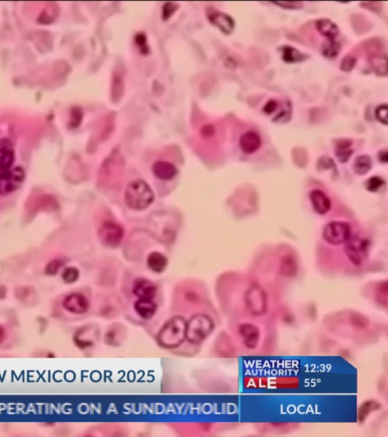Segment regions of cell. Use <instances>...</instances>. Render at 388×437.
Listing matches in <instances>:
<instances>
[{"mask_svg": "<svg viewBox=\"0 0 388 437\" xmlns=\"http://www.w3.org/2000/svg\"><path fill=\"white\" fill-rule=\"evenodd\" d=\"M154 200V194L145 181H132L125 191V200L130 209L143 211L148 208Z\"/></svg>", "mask_w": 388, "mask_h": 437, "instance_id": "1", "label": "cell"}, {"mask_svg": "<svg viewBox=\"0 0 388 437\" xmlns=\"http://www.w3.org/2000/svg\"><path fill=\"white\" fill-rule=\"evenodd\" d=\"M187 322L183 317H172L161 329L158 342L162 347L173 349L180 346L186 339Z\"/></svg>", "mask_w": 388, "mask_h": 437, "instance_id": "2", "label": "cell"}, {"mask_svg": "<svg viewBox=\"0 0 388 437\" xmlns=\"http://www.w3.org/2000/svg\"><path fill=\"white\" fill-rule=\"evenodd\" d=\"M214 323L205 314H196L187 323L186 339L193 344L202 343L213 330Z\"/></svg>", "mask_w": 388, "mask_h": 437, "instance_id": "3", "label": "cell"}, {"mask_svg": "<svg viewBox=\"0 0 388 437\" xmlns=\"http://www.w3.org/2000/svg\"><path fill=\"white\" fill-rule=\"evenodd\" d=\"M369 242L366 239L357 234H351L345 242L344 251L351 263L360 266L368 255Z\"/></svg>", "mask_w": 388, "mask_h": 437, "instance_id": "4", "label": "cell"}, {"mask_svg": "<svg viewBox=\"0 0 388 437\" xmlns=\"http://www.w3.org/2000/svg\"><path fill=\"white\" fill-rule=\"evenodd\" d=\"M245 305L250 314L256 317L263 315L268 310L266 292L259 286L248 289L245 294Z\"/></svg>", "mask_w": 388, "mask_h": 437, "instance_id": "5", "label": "cell"}, {"mask_svg": "<svg viewBox=\"0 0 388 437\" xmlns=\"http://www.w3.org/2000/svg\"><path fill=\"white\" fill-rule=\"evenodd\" d=\"M352 234L351 226L348 222L332 221L328 222L323 230V238L328 243L338 245L345 243Z\"/></svg>", "mask_w": 388, "mask_h": 437, "instance_id": "6", "label": "cell"}, {"mask_svg": "<svg viewBox=\"0 0 388 437\" xmlns=\"http://www.w3.org/2000/svg\"><path fill=\"white\" fill-rule=\"evenodd\" d=\"M24 172L21 167L0 173V194L6 195L18 189L24 180Z\"/></svg>", "mask_w": 388, "mask_h": 437, "instance_id": "7", "label": "cell"}, {"mask_svg": "<svg viewBox=\"0 0 388 437\" xmlns=\"http://www.w3.org/2000/svg\"><path fill=\"white\" fill-rule=\"evenodd\" d=\"M99 241L109 248H117L124 237V229L120 225L113 222L102 224L98 231Z\"/></svg>", "mask_w": 388, "mask_h": 437, "instance_id": "8", "label": "cell"}, {"mask_svg": "<svg viewBox=\"0 0 388 437\" xmlns=\"http://www.w3.org/2000/svg\"><path fill=\"white\" fill-rule=\"evenodd\" d=\"M238 331L246 349L252 350L259 346L261 333L258 326L251 323H242L239 326Z\"/></svg>", "mask_w": 388, "mask_h": 437, "instance_id": "9", "label": "cell"}, {"mask_svg": "<svg viewBox=\"0 0 388 437\" xmlns=\"http://www.w3.org/2000/svg\"><path fill=\"white\" fill-rule=\"evenodd\" d=\"M66 311L75 314H83L90 308L87 297L79 293H72L64 299L62 303Z\"/></svg>", "mask_w": 388, "mask_h": 437, "instance_id": "10", "label": "cell"}, {"mask_svg": "<svg viewBox=\"0 0 388 437\" xmlns=\"http://www.w3.org/2000/svg\"><path fill=\"white\" fill-rule=\"evenodd\" d=\"M133 293L139 299L153 300L156 297L157 289L154 283L150 280L139 278L133 282Z\"/></svg>", "mask_w": 388, "mask_h": 437, "instance_id": "11", "label": "cell"}, {"mask_svg": "<svg viewBox=\"0 0 388 437\" xmlns=\"http://www.w3.org/2000/svg\"><path fill=\"white\" fill-rule=\"evenodd\" d=\"M311 203L315 213L320 215H325L329 212L331 203L329 197L321 190H312L309 194Z\"/></svg>", "mask_w": 388, "mask_h": 437, "instance_id": "12", "label": "cell"}, {"mask_svg": "<svg viewBox=\"0 0 388 437\" xmlns=\"http://www.w3.org/2000/svg\"><path fill=\"white\" fill-rule=\"evenodd\" d=\"M262 145V139L258 133L249 131L242 135L240 139V147L246 154H252L259 150Z\"/></svg>", "mask_w": 388, "mask_h": 437, "instance_id": "13", "label": "cell"}, {"mask_svg": "<svg viewBox=\"0 0 388 437\" xmlns=\"http://www.w3.org/2000/svg\"><path fill=\"white\" fill-rule=\"evenodd\" d=\"M208 19L214 25L217 26L225 35L232 33L234 28V21L231 17L222 12H210Z\"/></svg>", "mask_w": 388, "mask_h": 437, "instance_id": "14", "label": "cell"}, {"mask_svg": "<svg viewBox=\"0 0 388 437\" xmlns=\"http://www.w3.org/2000/svg\"><path fill=\"white\" fill-rule=\"evenodd\" d=\"M153 174L161 180L168 181L174 179L178 170L174 164L166 161H157L153 166Z\"/></svg>", "mask_w": 388, "mask_h": 437, "instance_id": "15", "label": "cell"}, {"mask_svg": "<svg viewBox=\"0 0 388 437\" xmlns=\"http://www.w3.org/2000/svg\"><path fill=\"white\" fill-rule=\"evenodd\" d=\"M136 314L144 320L153 318L157 311V305L150 299H139L134 304Z\"/></svg>", "mask_w": 388, "mask_h": 437, "instance_id": "16", "label": "cell"}, {"mask_svg": "<svg viewBox=\"0 0 388 437\" xmlns=\"http://www.w3.org/2000/svg\"><path fill=\"white\" fill-rule=\"evenodd\" d=\"M315 27H316L318 31L323 36L328 38L329 41L335 40V38L339 35V32H340L337 24L331 20L327 19V18H321V19L317 20Z\"/></svg>", "mask_w": 388, "mask_h": 437, "instance_id": "17", "label": "cell"}, {"mask_svg": "<svg viewBox=\"0 0 388 437\" xmlns=\"http://www.w3.org/2000/svg\"><path fill=\"white\" fill-rule=\"evenodd\" d=\"M369 65L374 73L378 76H387V57L386 55H371L369 58Z\"/></svg>", "mask_w": 388, "mask_h": 437, "instance_id": "18", "label": "cell"}, {"mask_svg": "<svg viewBox=\"0 0 388 437\" xmlns=\"http://www.w3.org/2000/svg\"><path fill=\"white\" fill-rule=\"evenodd\" d=\"M147 265L153 272L161 274L167 267L168 260L163 254L159 252H153L148 256Z\"/></svg>", "mask_w": 388, "mask_h": 437, "instance_id": "19", "label": "cell"}, {"mask_svg": "<svg viewBox=\"0 0 388 437\" xmlns=\"http://www.w3.org/2000/svg\"><path fill=\"white\" fill-rule=\"evenodd\" d=\"M351 145H352V142L347 139H342L337 142L335 154L338 160L342 163L347 162L354 153V150L351 149Z\"/></svg>", "mask_w": 388, "mask_h": 437, "instance_id": "20", "label": "cell"}, {"mask_svg": "<svg viewBox=\"0 0 388 437\" xmlns=\"http://www.w3.org/2000/svg\"><path fill=\"white\" fill-rule=\"evenodd\" d=\"M297 262L292 256H285L280 261V273L284 277H294L297 274Z\"/></svg>", "mask_w": 388, "mask_h": 437, "instance_id": "21", "label": "cell"}, {"mask_svg": "<svg viewBox=\"0 0 388 437\" xmlns=\"http://www.w3.org/2000/svg\"><path fill=\"white\" fill-rule=\"evenodd\" d=\"M372 160L368 155H361L356 159L354 162V172L359 176L367 174L372 169Z\"/></svg>", "mask_w": 388, "mask_h": 437, "instance_id": "22", "label": "cell"}, {"mask_svg": "<svg viewBox=\"0 0 388 437\" xmlns=\"http://www.w3.org/2000/svg\"><path fill=\"white\" fill-rule=\"evenodd\" d=\"M282 59L287 63H296L304 60L305 55L294 47L286 46L282 49Z\"/></svg>", "mask_w": 388, "mask_h": 437, "instance_id": "23", "label": "cell"}, {"mask_svg": "<svg viewBox=\"0 0 388 437\" xmlns=\"http://www.w3.org/2000/svg\"><path fill=\"white\" fill-rule=\"evenodd\" d=\"M341 45L340 43L336 41L335 40L329 41L326 44H324L323 47V54L328 59H332L336 57L340 53Z\"/></svg>", "mask_w": 388, "mask_h": 437, "instance_id": "24", "label": "cell"}, {"mask_svg": "<svg viewBox=\"0 0 388 437\" xmlns=\"http://www.w3.org/2000/svg\"><path fill=\"white\" fill-rule=\"evenodd\" d=\"M14 161V155L7 148L0 149V173L9 170Z\"/></svg>", "mask_w": 388, "mask_h": 437, "instance_id": "25", "label": "cell"}, {"mask_svg": "<svg viewBox=\"0 0 388 437\" xmlns=\"http://www.w3.org/2000/svg\"><path fill=\"white\" fill-rule=\"evenodd\" d=\"M79 271L77 268L72 267H67L66 268L64 272L62 273V280L65 282L67 284H72V283H75L77 280L79 278Z\"/></svg>", "mask_w": 388, "mask_h": 437, "instance_id": "26", "label": "cell"}, {"mask_svg": "<svg viewBox=\"0 0 388 437\" xmlns=\"http://www.w3.org/2000/svg\"><path fill=\"white\" fill-rule=\"evenodd\" d=\"M356 63H357V59H356L355 56H352V55H347L342 59L341 63H340V70L342 71L349 73L354 70Z\"/></svg>", "mask_w": 388, "mask_h": 437, "instance_id": "27", "label": "cell"}, {"mask_svg": "<svg viewBox=\"0 0 388 437\" xmlns=\"http://www.w3.org/2000/svg\"><path fill=\"white\" fill-rule=\"evenodd\" d=\"M384 184V182L381 178L378 177V176H373L366 182V188H367L368 191L375 192V191H378Z\"/></svg>", "mask_w": 388, "mask_h": 437, "instance_id": "28", "label": "cell"}, {"mask_svg": "<svg viewBox=\"0 0 388 437\" xmlns=\"http://www.w3.org/2000/svg\"><path fill=\"white\" fill-rule=\"evenodd\" d=\"M387 111L388 107L387 104L379 106L376 109V111H375V115H376V118L378 119V120L385 125H387L388 124Z\"/></svg>", "mask_w": 388, "mask_h": 437, "instance_id": "29", "label": "cell"}, {"mask_svg": "<svg viewBox=\"0 0 388 437\" xmlns=\"http://www.w3.org/2000/svg\"><path fill=\"white\" fill-rule=\"evenodd\" d=\"M62 266V262L59 260H52L46 266L45 273L47 275L53 276L57 274L58 271Z\"/></svg>", "mask_w": 388, "mask_h": 437, "instance_id": "30", "label": "cell"}, {"mask_svg": "<svg viewBox=\"0 0 388 437\" xmlns=\"http://www.w3.org/2000/svg\"><path fill=\"white\" fill-rule=\"evenodd\" d=\"M377 402L375 401H367V402L363 403V406H361L360 409V418L361 420L364 419L368 414L371 412V411L377 409Z\"/></svg>", "mask_w": 388, "mask_h": 437, "instance_id": "31", "label": "cell"}, {"mask_svg": "<svg viewBox=\"0 0 388 437\" xmlns=\"http://www.w3.org/2000/svg\"><path fill=\"white\" fill-rule=\"evenodd\" d=\"M272 3L284 9H300L303 6V3L300 1L273 2Z\"/></svg>", "mask_w": 388, "mask_h": 437, "instance_id": "32", "label": "cell"}, {"mask_svg": "<svg viewBox=\"0 0 388 437\" xmlns=\"http://www.w3.org/2000/svg\"><path fill=\"white\" fill-rule=\"evenodd\" d=\"M178 9V6H175L174 3H168L164 6L163 8V18L164 20L168 19L171 15L175 12Z\"/></svg>", "mask_w": 388, "mask_h": 437, "instance_id": "33", "label": "cell"}, {"mask_svg": "<svg viewBox=\"0 0 388 437\" xmlns=\"http://www.w3.org/2000/svg\"><path fill=\"white\" fill-rule=\"evenodd\" d=\"M320 166H321V170L333 168L334 166V162L329 157L323 156V157L320 158V161H319V167Z\"/></svg>", "mask_w": 388, "mask_h": 437, "instance_id": "34", "label": "cell"}, {"mask_svg": "<svg viewBox=\"0 0 388 437\" xmlns=\"http://www.w3.org/2000/svg\"><path fill=\"white\" fill-rule=\"evenodd\" d=\"M277 104L276 103V101L274 100H270L265 104V107L263 108V111L265 112L267 114H271V113H274L276 109H277Z\"/></svg>", "mask_w": 388, "mask_h": 437, "instance_id": "35", "label": "cell"}, {"mask_svg": "<svg viewBox=\"0 0 388 437\" xmlns=\"http://www.w3.org/2000/svg\"><path fill=\"white\" fill-rule=\"evenodd\" d=\"M352 323L356 324V326L359 327H365L367 325L368 320H366V318L361 316H354L352 320Z\"/></svg>", "mask_w": 388, "mask_h": 437, "instance_id": "36", "label": "cell"}, {"mask_svg": "<svg viewBox=\"0 0 388 437\" xmlns=\"http://www.w3.org/2000/svg\"><path fill=\"white\" fill-rule=\"evenodd\" d=\"M290 118V113L288 112H281L280 114L277 115L276 116L275 119H274V121H276V122H285V121H288Z\"/></svg>", "mask_w": 388, "mask_h": 437, "instance_id": "37", "label": "cell"}, {"mask_svg": "<svg viewBox=\"0 0 388 437\" xmlns=\"http://www.w3.org/2000/svg\"><path fill=\"white\" fill-rule=\"evenodd\" d=\"M378 157H379L380 161L381 162H384V163H387L388 160V153L387 150H382L380 151L379 155H378Z\"/></svg>", "mask_w": 388, "mask_h": 437, "instance_id": "38", "label": "cell"}, {"mask_svg": "<svg viewBox=\"0 0 388 437\" xmlns=\"http://www.w3.org/2000/svg\"><path fill=\"white\" fill-rule=\"evenodd\" d=\"M6 337V332L5 328L2 325H0V344L4 342Z\"/></svg>", "mask_w": 388, "mask_h": 437, "instance_id": "39", "label": "cell"}, {"mask_svg": "<svg viewBox=\"0 0 388 437\" xmlns=\"http://www.w3.org/2000/svg\"><path fill=\"white\" fill-rule=\"evenodd\" d=\"M204 130H205V131H203L204 136H209L213 134V128H211V126H209V125L205 127V128H204Z\"/></svg>", "mask_w": 388, "mask_h": 437, "instance_id": "40", "label": "cell"}]
</instances>
